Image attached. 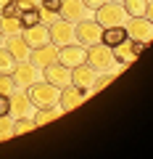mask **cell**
<instances>
[{"instance_id": "2e32d148", "label": "cell", "mask_w": 153, "mask_h": 159, "mask_svg": "<svg viewBox=\"0 0 153 159\" xmlns=\"http://www.w3.org/2000/svg\"><path fill=\"white\" fill-rule=\"evenodd\" d=\"M95 69L87 66V64H79V66L71 69V85L82 88V90H90L92 93V82H95Z\"/></svg>"}, {"instance_id": "6da1fadb", "label": "cell", "mask_w": 153, "mask_h": 159, "mask_svg": "<svg viewBox=\"0 0 153 159\" xmlns=\"http://www.w3.org/2000/svg\"><path fill=\"white\" fill-rule=\"evenodd\" d=\"M58 88L50 85V82H45V80H40V82H34V85L27 88V96L29 101H32L34 109H45V106H58Z\"/></svg>"}, {"instance_id": "83f0119b", "label": "cell", "mask_w": 153, "mask_h": 159, "mask_svg": "<svg viewBox=\"0 0 153 159\" xmlns=\"http://www.w3.org/2000/svg\"><path fill=\"white\" fill-rule=\"evenodd\" d=\"M37 8H40V6H37ZM58 19H61V16H58V11H45V8H40V21L45 24V27H50V24L58 21Z\"/></svg>"}, {"instance_id": "5bb4252c", "label": "cell", "mask_w": 153, "mask_h": 159, "mask_svg": "<svg viewBox=\"0 0 153 159\" xmlns=\"http://www.w3.org/2000/svg\"><path fill=\"white\" fill-rule=\"evenodd\" d=\"M87 13L90 11L85 8L82 0H61V8H58V16L66 19V21H71V24H77L79 19H85Z\"/></svg>"}, {"instance_id": "f546056e", "label": "cell", "mask_w": 153, "mask_h": 159, "mask_svg": "<svg viewBox=\"0 0 153 159\" xmlns=\"http://www.w3.org/2000/svg\"><path fill=\"white\" fill-rule=\"evenodd\" d=\"M82 3H85V8H87V11H95V8H100L103 3H106V0H82Z\"/></svg>"}, {"instance_id": "d6a6232c", "label": "cell", "mask_w": 153, "mask_h": 159, "mask_svg": "<svg viewBox=\"0 0 153 159\" xmlns=\"http://www.w3.org/2000/svg\"><path fill=\"white\" fill-rule=\"evenodd\" d=\"M6 3H11V0H0V6H6Z\"/></svg>"}, {"instance_id": "8992f818", "label": "cell", "mask_w": 153, "mask_h": 159, "mask_svg": "<svg viewBox=\"0 0 153 159\" xmlns=\"http://www.w3.org/2000/svg\"><path fill=\"white\" fill-rule=\"evenodd\" d=\"M124 32L130 40H137L142 45H148L153 37V27H151V19L148 16H127L124 21Z\"/></svg>"}, {"instance_id": "ffe728a7", "label": "cell", "mask_w": 153, "mask_h": 159, "mask_svg": "<svg viewBox=\"0 0 153 159\" xmlns=\"http://www.w3.org/2000/svg\"><path fill=\"white\" fill-rule=\"evenodd\" d=\"M121 40H127V32H124V27H108V29H103V37H100V43H106L108 48L119 45Z\"/></svg>"}, {"instance_id": "277c9868", "label": "cell", "mask_w": 153, "mask_h": 159, "mask_svg": "<svg viewBox=\"0 0 153 159\" xmlns=\"http://www.w3.org/2000/svg\"><path fill=\"white\" fill-rule=\"evenodd\" d=\"M11 77H13V85H16V88L27 90L29 85H34V82H40V80H42V69L34 66L29 58H24V61H16V66L11 69Z\"/></svg>"}, {"instance_id": "ba28073f", "label": "cell", "mask_w": 153, "mask_h": 159, "mask_svg": "<svg viewBox=\"0 0 153 159\" xmlns=\"http://www.w3.org/2000/svg\"><path fill=\"white\" fill-rule=\"evenodd\" d=\"M85 53L87 48L79 45V43H69V45H61L58 48V64H63V66L74 69V66H79V64H85Z\"/></svg>"}, {"instance_id": "44dd1931", "label": "cell", "mask_w": 153, "mask_h": 159, "mask_svg": "<svg viewBox=\"0 0 153 159\" xmlns=\"http://www.w3.org/2000/svg\"><path fill=\"white\" fill-rule=\"evenodd\" d=\"M0 32L6 34H21V21L19 16H6V13H0Z\"/></svg>"}, {"instance_id": "603a6c76", "label": "cell", "mask_w": 153, "mask_h": 159, "mask_svg": "<svg viewBox=\"0 0 153 159\" xmlns=\"http://www.w3.org/2000/svg\"><path fill=\"white\" fill-rule=\"evenodd\" d=\"M13 138V117L11 114H0V141Z\"/></svg>"}, {"instance_id": "ac0fdd59", "label": "cell", "mask_w": 153, "mask_h": 159, "mask_svg": "<svg viewBox=\"0 0 153 159\" xmlns=\"http://www.w3.org/2000/svg\"><path fill=\"white\" fill-rule=\"evenodd\" d=\"M61 114H63V109H61V106L34 109V111H32V122H34V127H40V125H45V122H53V119H58Z\"/></svg>"}, {"instance_id": "cb8c5ba5", "label": "cell", "mask_w": 153, "mask_h": 159, "mask_svg": "<svg viewBox=\"0 0 153 159\" xmlns=\"http://www.w3.org/2000/svg\"><path fill=\"white\" fill-rule=\"evenodd\" d=\"M29 130H34L32 117H19V119H13V135H24V133H29Z\"/></svg>"}, {"instance_id": "1f68e13d", "label": "cell", "mask_w": 153, "mask_h": 159, "mask_svg": "<svg viewBox=\"0 0 153 159\" xmlns=\"http://www.w3.org/2000/svg\"><path fill=\"white\" fill-rule=\"evenodd\" d=\"M3 40H6V34H3V32H0V45H3Z\"/></svg>"}, {"instance_id": "4fadbf2b", "label": "cell", "mask_w": 153, "mask_h": 159, "mask_svg": "<svg viewBox=\"0 0 153 159\" xmlns=\"http://www.w3.org/2000/svg\"><path fill=\"white\" fill-rule=\"evenodd\" d=\"M56 58H58V45H53V43H45V45L29 51V61H32L34 66H40V69H45L48 64H53Z\"/></svg>"}, {"instance_id": "e0dca14e", "label": "cell", "mask_w": 153, "mask_h": 159, "mask_svg": "<svg viewBox=\"0 0 153 159\" xmlns=\"http://www.w3.org/2000/svg\"><path fill=\"white\" fill-rule=\"evenodd\" d=\"M3 48H6V51L11 53L16 61H24V58H29V51H32L21 34H8V37L3 40Z\"/></svg>"}, {"instance_id": "f1b7e54d", "label": "cell", "mask_w": 153, "mask_h": 159, "mask_svg": "<svg viewBox=\"0 0 153 159\" xmlns=\"http://www.w3.org/2000/svg\"><path fill=\"white\" fill-rule=\"evenodd\" d=\"M40 8H45V11H58V8H61V0H40Z\"/></svg>"}, {"instance_id": "484cf974", "label": "cell", "mask_w": 153, "mask_h": 159, "mask_svg": "<svg viewBox=\"0 0 153 159\" xmlns=\"http://www.w3.org/2000/svg\"><path fill=\"white\" fill-rule=\"evenodd\" d=\"M13 90H16L13 77H11V74H3V72H0V93H3V96H11Z\"/></svg>"}, {"instance_id": "52a82bcc", "label": "cell", "mask_w": 153, "mask_h": 159, "mask_svg": "<svg viewBox=\"0 0 153 159\" xmlns=\"http://www.w3.org/2000/svg\"><path fill=\"white\" fill-rule=\"evenodd\" d=\"M142 48H145L142 43H137V40H130V37H127V40H121L119 45L111 48V51H113V61H119L121 66H127V64H132L137 56H140Z\"/></svg>"}, {"instance_id": "4dcf8cb0", "label": "cell", "mask_w": 153, "mask_h": 159, "mask_svg": "<svg viewBox=\"0 0 153 159\" xmlns=\"http://www.w3.org/2000/svg\"><path fill=\"white\" fill-rule=\"evenodd\" d=\"M19 8H37L40 6V0H16Z\"/></svg>"}, {"instance_id": "d4e9b609", "label": "cell", "mask_w": 153, "mask_h": 159, "mask_svg": "<svg viewBox=\"0 0 153 159\" xmlns=\"http://www.w3.org/2000/svg\"><path fill=\"white\" fill-rule=\"evenodd\" d=\"M13 66H16V58H13L3 45H0V72H3V74H11Z\"/></svg>"}, {"instance_id": "30bf717a", "label": "cell", "mask_w": 153, "mask_h": 159, "mask_svg": "<svg viewBox=\"0 0 153 159\" xmlns=\"http://www.w3.org/2000/svg\"><path fill=\"white\" fill-rule=\"evenodd\" d=\"M85 98H90V90H82V88H77V85H66L58 93V106H61L63 111H71V109H77Z\"/></svg>"}, {"instance_id": "5b68a950", "label": "cell", "mask_w": 153, "mask_h": 159, "mask_svg": "<svg viewBox=\"0 0 153 159\" xmlns=\"http://www.w3.org/2000/svg\"><path fill=\"white\" fill-rule=\"evenodd\" d=\"M85 64H87V66H92L95 72H108V69L113 66V51L106 45V43H95V45L87 48Z\"/></svg>"}, {"instance_id": "836d02e7", "label": "cell", "mask_w": 153, "mask_h": 159, "mask_svg": "<svg viewBox=\"0 0 153 159\" xmlns=\"http://www.w3.org/2000/svg\"><path fill=\"white\" fill-rule=\"evenodd\" d=\"M113 3H121V0H113Z\"/></svg>"}, {"instance_id": "9c48e42d", "label": "cell", "mask_w": 153, "mask_h": 159, "mask_svg": "<svg viewBox=\"0 0 153 159\" xmlns=\"http://www.w3.org/2000/svg\"><path fill=\"white\" fill-rule=\"evenodd\" d=\"M42 80L61 90V88L71 85V69L63 66V64H58V61H53V64H48V66L42 69Z\"/></svg>"}, {"instance_id": "8fae6325", "label": "cell", "mask_w": 153, "mask_h": 159, "mask_svg": "<svg viewBox=\"0 0 153 159\" xmlns=\"http://www.w3.org/2000/svg\"><path fill=\"white\" fill-rule=\"evenodd\" d=\"M48 32H50V43H53V45H58V48L74 43V24L66 21V19L53 21L50 27H48Z\"/></svg>"}, {"instance_id": "d6986e66", "label": "cell", "mask_w": 153, "mask_h": 159, "mask_svg": "<svg viewBox=\"0 0 153 159\" xmlns=\"http://www.w3.org/2000/svg\"><path fill=\"white\" fill-rule=\"evenodd\" d=\"M127 16H148L151 19V0H121Z\"/></svg>"}, {"instance_id": "9a60e30c", "label": "cell", "mask_w": 153, "mask_h": 159, "mask_svg": "<svg viewBox=\"0 0 153 159\" xmlns=\"http://www.w3.org/2000/svg\"><path fill=\"white\" fill-rule=\"evenodd\" d=\"M21 37L27 40V45L29 48H40V45H45V43H50V32H48V27L45 24H32V27H27V29H21Z\"/></svg>"}, {"instance_id": "7c38bea8", "label": "cell", "mask_w": 153, "mask_h": 159, "mask_svg": "<svg viewBox=\"0 0 153 159\" xmlns=\"http://www.w3.org/2000/svg\"><path fill=\"white\" fill-rule=\"evenodd\" d=\"M8 101H11V117H13V119H19V117H32L34 106H32V101H29L27 90L16 88V90L8 96Z\"/></svg>"}, {"instance_id": "7a4b0ae2", "label": "cell", "mask_w": 153, "mask_h": 159, "mask_svg": "<svg viewBox=\"0 0 153 159\" xmlns=\"http://www.w3.org/2000/svg\"><path fill=\"white\" fill-rule=\"evenodd\" d=\"M95 21L100 24L103 29H108V27H124L127 11H124V6H121V3L106 0L100 8H95Z\"/></svg>"}, {"instance_id": "4316f807", "label": "cell", "mask_w": 153, "mask_h": 159, "mask_svg": "<svg viewBox=\"0 0 153 159\" xmlns=\"http://www.w3.org/2000/svg\"><path fill=\"white\" fill-rule=\"evenodd\" d=\"M116 77V74H95V82H92V93H98V90H103V88L111 82V80Z\"/></svg>"}, {"instance_id": "3957f363", "label": "cell", "mask_w": 153, "mask_h": 159, "mask_svg": "<svg viewBox=\"0 0 153 159\" xmlns=\"http://www.w3.org/2000/svg\"><path fill=\"white\" fill-rule=\"evenodd\" d=\"M100 37H103V27L95 19L85 16V19H79V21L74 24V43L90 48V45H95V43H100Z\"/></svg>"}, {"instance_id": "7402d4cb", "label": "cell", "mask_w": 153, "mask_h": 159, "mask_svg": "<svg viewBox=\"0 0 153 159\" xmlns=\"http://www.w3.org/2000/svg\"><path fill=\"white\" fill-rule=\"evenodd\" d=\"M19 21H21V29L32 27V24H40V8H21Z\"/></svg>"}]
</instances>
